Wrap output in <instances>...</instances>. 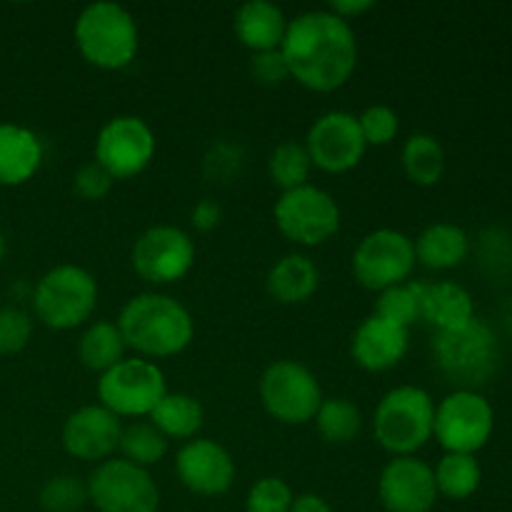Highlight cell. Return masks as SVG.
<instances>
[{
	"mask_svg": "<svg viewBox=\"0 0 512 512\" xmlns=\"http://www.w3.org/2000/svg\"><path fill=\"white\" fill-rule=\"evenodd\" d=\"M43 165V143L30 128L0 123V185L15 188L33 178Z\"/></svg>",
	"mask_w": 512,
	"mask_h": 512,
	"instance_id": "cell-21",
	"label": "cell"
},
{
	"mask_svg": "<svg viewBox=\"0 0 512 512\" xmlns=\"http://www.w3.org/2000/svg\"><path fill=\"white\" fill-rule=\"evenodd\" d=\"M250 75L260 85H280L290 78V70L280 50H268V53H253V58H250Z\"/></svg>",
	"mask_w": 512,
	"mask_h": 512,
	"instance_id": "cell-38",
	"label": "cell"
},
{
	"mask_svg": "<svg viewBox=\"0 0 512 512\" xmlns=\"http://www.w3.org/2000/svg\"><path fill=\"white\" fill-rule=\"evenodd\" d=\"M438 495L450 500H468L478 493L483 483V468L475 455L445 453L433 468Z\"/></svg>",
	"mask_w": 512,
	"mask_h": 512,
	"instance_id": "cell-28",
	"label": "cell"
},
{
	"mask_svg": "<svg viewBox=\"0 0 512 512\" xmlns=\"http://www.w3.org/2000/svg\"><path fill=\"white\" fill-rule=\"evenodd\" d=\"M88 505V485L75 475H55L40 488V508L45 512H78Z\"/></svg>",
	"mask_w": 512,
	"mask_h": 512,
	"instance_id": "cell-33",
	"label": "cell"
},
{
	"mask_svg": "<svg viewBox=\"0 0 512 512\" xmlns=\"http://www.w3.org/2000/svg\"><path fill=\"white\" fill-rule=\"evenodd\" d=\"M123 423L103 405H83L63 425V448L83 463H105L120 448Z\"/></svg>",
	"mask_w": 512,
	"mask_h": 512,
	"instance_id": "cell-18",
	"label": "cell"
},
{
	"mask_svg": "<svg viewBox=\"0 0 512 512\" xmlns=\"http://www.w3.org/2000/svg\"><path fill=\"white\" fill-rule=\"evenodd\" d=\"M165 375L153 360L125 358L98 380V400L118 418H148L165 398Z\"/></svg>",
	"mask_w": 512,
	"mask_h": 512,
	"instance_id": "cell-8",
	"label": "cell"
},
{
	"mask_svg": "<svg viewBox=\"0 0 512 512\" xmlns=\"http://www.w3.org/2000/svg\"><path fill=\"white\" fill-rule=\"evenodd\" d=\"M88 485V503L98 512H158L160 490L145 468L123 458L95 465Z\"/></svg>",
	"mask_w": 512,
	"mask_h": 512,
	"instance_id": "cell-11",
	"label": "cell"
},
{
	"mask_svg": "<svg viewBox=\"0 0 512 512\" xmlns=\"http://www.w3.org/2000/svg\"><path fill=\"white\" fill-rule=\"evenodd\" d=\"M295 495L283 478H260L250 485L245 498V512H290Z\"/></svg>",
	"mask_w": 512,
	"mask_h": 512,
	"instance_id": "cell-34",
	"label": "cell"
},
{
	"mask_svg": "<svg viewBox=\"0 0 512 512\" xmlns=\"http://www.w3.org/2000/svg\"><path fill=\"white\" fill-rule=\"evenodd\" d=\"M175 475L200 498H218L233 488L235 460L210 438H193L175 455Z\"/></svg>",
	"mask_w": 512,
	"mask_h": 512,
	"instance_id": "cell-16",
	"label": "cell"
},
{
	"mask_svg": "<svg viewBox=\"0 0 512 512\" xmlns=\"http://www.w3.org/2000/svg\"><path fill=\"white\" fill-rule=\"evenodd\" d=\"M130 263L140 280L150 285H170L183 280L195 265V243L183 228L153 225L138 235Z\"/></svg>",
	"mask_w": 512,
	"mask_h": 512,
	"instance_id": "cell-13",
	"label": "cell"
},
{
	"mask_svg": "<svg viewBox=\"0 0 512 512\" xmlns=\"http://www.w3.org/2000/svg\"><path fill=\"white\" fill-rule=\"evenodd\" d=\"M373 8H375L373 0H333L328 10L333 15H338V18H343L345 23H350L353 18H360V15L368 13V10Z\"/></svg>",
	"mask_w": 512,
	"mask_h": 512,
	"instance_id": "cell-40",
	"label": "cell"
},
{
	"mask_svg": "<svg viewBox=\"0 0 512 512\" xmlns=\"http://www.w3.org/2000/svg\"><path fill=\"white\" fill-rule=\"evenodd\" d=\"M420 320L433 325L438 333L455 330L475 320L473 295L458 283H425L423 303H420Z\"/></svg>",
	"mask_w": 512,
	"mask_h": 512,
	"instance_id": "cell-22",
	"label": "cell"
},
{
	"mask_svg": "<svg viewBox=\"0 0 512 512\" xmlns=\"http://www.w3.org/2000/svg\"><path fill=\"white\" fill-rule=\"evenodd\" d=\"M125 340L120 335L118 323L113 320H95L83 330L78 340V358L93 373L103 375L120 360H125Z\"/></svg>",
	"mask_w": 512,
	"mask_h": 512,
	"instance_id": "cell-26",
	"label": "cell"
},
{
	"mask_svg": "<svg viewBox=\"0 0 512 512\" xmlns=\"http://www.w3.org/2000/svg\"><path fill=\"white\" fill-rule=\"evenodd\" d=\"M290 512H333L330 503L325 498L315 493H303L295 495L293 505H290Z\"/></svg>",
	"mask_w": 512,
	"mask_h": 512,
	"instance_id": "cell-41",
	"label": "cell"
},
{
	"mask_svg": "<svg viewBox=\"0 0 512 512\" xmlns=\"http://www.w3.org/2000/svg\"><path fill=\"white\" fill-rule=\"evenodd\" d=\"M75 45L90 65L100 70H123L140 48L138 23L123 5L100 0L80 10L75 20Z\"/></svg>",
	"mask_w": 512,
	"mask_h": 512,
	"instance_id": "cell-3",
	"label": "cell"
},
{
	"mask_svg": "<svg viewBox=\"0 0 512 512\" xmlns=\"http://www.w3.org/2000/svg\"><path fill=\"white\" fill-rule=\"evenodd\" d=\"M148 423L155 425L168 440H193L203 428L205 410L195 395L165 393V398L148 415Z\"/></svg>",
	"mask_w": 512,
	"mask_h": 512,
	"instance_id": "cell-25",
	"label": "cell"
},
{
	"mask_svg": "<svg viewBox=\"0 0 512 512\" xmlns=\"http://www.w3.org/2000/svg\"><path fill=\"white\" fill-rule=\"evenodd\" d=\"M378 495L388 512H430L440 498L433 468L415 455L393 458L385 465Z\"/></svg>",
	"mask_w": 512,
	"mask_h": 512,
	"instance_id": "cell-17",
	"label": "cell"
},
{
	"mask_svg": "<svg viewBox=\"0 0 512 512\" xmlns=\"http://www.w3.org/2000/svg\"><path fill=\"white\" fill-rule=\"evenodd\" d=\"M403 170L410 183L438 185L445 173V150L440 140L430 133H415L403 145Z\"/></svg>",
	"mask_w": 512,
	"mask_h": 512,
	"instance_id": "cell-27",
	"label": "cell"
},
{
	"mask_svg": "<svg viewBox=\"0 0 512 512\" xmlns=\"http://www.w3.org/2000/svg\"><path fill=\"white\" fill-rule=\"evenodd\" d=\"M433 353L438 368L463 390L483 385L493 378L500 360L498 335L483 320H470L468 325L438 333L433 340Z\"/></svg>",
	"mask_w": 512,
	"mask_h": 512,
	"instance_id": "cell-6",
	"label": "cell"
},
{
	"mask_svg": "<svg viewBox=\"0 0 512 512\" xmlns=\"http://www.w3.org/2000/svg\"><path fill=\"white\" fill-rule=\"evenodd\" d=\"M33 335V318L25 310L0 308V355H15L30 343Z\"/></svg>",
	"mask_w": 512,
	"mask_h": 512,
	"instance_id": "cell-36",
	"label": "cell"
},
{
	"mask_svg": "<svg viewBox=\"0 0 512 512\" xmlns=\"http://www.w3.org/2000/svg\"><path fill=\"white\" fill-rule=\"evenodd\" d=\"M315 428L320 438L330 445H348L363 430L360 408L348 398H325L315 415Z\"/></svg>",
	"mask_w": 512,
	"mask_h": 512,
	"instance_id": "cell-29",
	"label": "cell"
},
{
	"mask_svg": "<svg viewBox=\"0 0 512 512\" xmlns=\"http://www.w3.org/2000/svg\"><path fill=\"white\" fill-rule=\"evenodd\" d=\"M413 238L400 230L380 228L365 235L353 253V275L365 290L383 293L393 285L408 283L415 270Z\"/></svg>",
	"mask_w": 512,
	"mask_h": 512,
	"instance_id": "cell-12",
	"label": "cell"
},
{
	"mask_svg": "<svg viewBox=\"0 0 512 512\" xmlns=\"http://www.w3.org/2000/svg\"><path fill=\"white\" fill-rule=\"evenodd\" d=\"M303 145L313 168H320L330 175L353 170L368 150V143L360 133L358 115L345 113V110H330V113L315 118Z\"/></svg>",
	"mask_w": 512,
	"mask_h": 512,
	"instance_id": "cell-15",
	"label": "cell"
},
{
	"mask_svg": "<svg viewBox=\"0 0 512 512\" xmlns=\"http://www.w3.org/2000/svg\"><path fill=\"white\" fill-rule=\"evenodd\" d=\"M155 158V133L138 115H115L95 138V163L113 180H130Z\"/></svg>",
	"mask_w": 512,
	"mask_h": 512,
	"instance_id": "cell-14",
	"label": "cell"
},
{
	"mask_svg": "<svg viewBox=\"0 0 512 512\" xmlns=\"http://www.w3.org/2000/svg\"><path fill=\"white\" fill-rule=\"evenodd\" d=\"M113 183H115V180L110 178L108 170H105L103 165L95 163V160L80 165V168L75 170V175H73L75 195H80L83 200H93V203L103 200L105 195L113 190Z\"/></svg>",
	"mask_w": 512,
	"mask_h": 512,
	"instance_id": "cell-37",
	"label": "cell"
},
{
	"mask_svg": "<svg viewBox=\"0 0 512 512\" xmlns=\"http://www.w3.org/2000/svg\"><path fill=\"white\" fill-rule=\"evenodd\" d=\"M233 30L235 38L250 53H268V50H280L283 45L288 18L280 5L268 0H248L235 10Z\"/></svg>",
	"mask_w": 512,
	"mask_h": 512,
	"instance_id": "cell-20",
	"label": "cell"
},
{
	"mask_svg": "<svg viewBox=\"0 0 512 512\" xmlns=\"http://www.w3.org/2000/svg\"><path fill=\"white\" fill-rule=\"evenodd\" d=\"M358 125L368 145H390L400 130V118L390 105H370L358 115Z\"/></svg>",
	"mask_w": 512,
	"mask_h": 512,
	"instance_id": "cell-35",
	"label": "cell"
},
{
	"mask_svg": "<svg viewBox=\"0 0 512 512\" xmlns=\"http://www.w3.org/2000/svg\"><path fill=\"white\" fill-rule=\"evenodd\" d=\"M118 450L123 453V460L148 470L150 465H158L165 458V453H168V438L155 425L138 423L135 420L128 428H123Z\"/></svg>",
	"mask_w": 512,
	"mask_h": 512,
	"instance_id": "cell-31",
	"label": "cell"
},
{
	"mask_svg": "<svg viewBox=\"0 0 512 512\" xmlns=\"http://www.w3.org/2000/svg\"><path fill=\"white\" fill-rule=\"evenodd\" d=\"M220 215H223V210H220V205L215 200H200L193 208V228L200 230V233H210L220 223Z\"/></svg>",
	"mask_w": 512,
	"mask_h": 512,
	"instance_id": "cell-39",
	"label": "cell"
},
{
	"mask_svg": "<svg viewBox=\"0 0 512 512\" xmlns=\"http://www.w3.org/2000/svg\"><path fill=\"white\" fill-rule=\"evenodd\" d=\"M435 403L418 385H398L375 405L373 433L393 458L415 455L433 438Z\"/></svg>",
	"mask_w": 512,
	"mask_h": 512,
	"instance_id": "cell-4",
	"label": "cell"
},
{
	"mask_svg": "<svg viewBox=\"0 0 512 512\" xmlns=\"http://www.w3.org/2000/svg\"><path fill=\"white\" fill-rule=\"evenodd\" d=\"M280 53L295 83L313 93H333L353 78L358 38L353 25L330 10H308L288 20Z\"/></svg>",
	"mask_w": 512,
	"mask_h": 512,
	"instance_id": "cell-1",
	"label": "cell"
},
{
	"mask_svg": "<svg viewBox=\"0 0 512 512\" xmlns=\"http://www.w3.org/2000/svg\"><path fill=\"white\" fill-rule=\"evenodd\" d=\"M273 218L290 243L318 248L340 230V205L328 190L308 183L280 193Z\"/></svg>",
	"mask_w": 512,
	"mask_h": 512,
	"instance_id": "cell-9",
	"label": "cell"
},
{
	"mask_svg": "<svg viewBox=\"0 0 512 512\" xmlns=\"http://www.w3.org/2000/svg\"><path fill=\"white\" fill-rule=\"evenodd\" d=\"M118 330L125 348L138 358H173L195 338V320L180 300L165 293H140L123 305L118 315Z\"/></svg>",
	"mask_w": 512,
	"mask_h": 512,
	"instance_id": "cell-2",
	"label": "cell"
},
{
	"mask_svg": "<svg viewBox=\"0 0 512 512\" xmlns=\"http://www.w3.org/2000/svg\"><path fill=\"white\" fill-rule=\"evenodd\" d=\"M3 258H5V238L3 233H0V263H3Z\"/></svg>",
	"mask_w": 512,
	"mask_h": 512,
	"instance_id": "cell-42",
	"label": "cell"
},
{
	"mask_svg": "<svg viewBox=\"0 0 512 512\" xmlns=\"http://www.w3.org/2000/svg\"><path fill=\"white\" fill-rule=\"evenodd\" d=\"M495 430L493 405L478 390H455L435 405L433 438L445 453L475 455Z\"/></svg>",
	"mask_w": 512,
	"mask_h": 512,
	"instance_id": "cell-10",
	"label": "cell"
},
{
	"mask_svg": "<svg viewBox=\"0 0 512 512\" xmlns=\"http://www.w3.org/2000/svg\"><path fill=\"white\" fill-rule=\"evenodd\" d=\"M310 170H313V163H310L308 150H305L303 143H295V140L280 143L268 158L270 180L283 193L300 188V185H308Z\"/></svg>",
	"mask_w": 512,
	"mask_h": 512,
	"instance_id": "cell-32",
	"label": "cell"
},
{
	"mask_svg": "<svg viewBox=\"0 0 512 512\" xmlns=\"http://www.w3.org/2000/svg\"><path fill=\"white\" fill-rule=\"evenodd\" d=\"M260 400L265 413L283 425H308L323 405V388L308 365L275 360L260 375Z\"/></svg>",
	"mask_w": 512,
	"mask_h": 512,
	"instance_id": "cell-7",
	"label": "cell"
},
{
	"mask_svg": "<svg viewBox=\"0 0 512 512\" xmlns=\"http://www.w3.org/2000/svg\"><path fill=\"white\" fill-rule=\"evenodd\" d=\"M98 305V283L80 265H55L33 290L35 318L50 330H75L90 320Z\"/></svg>",
	"mask_w": 512,
	"mask_h": 512,
	"instance_id": "cell-5",
	"label": "cell"
},
{
	"mask_svg": "<svg viewBox=\"0 0 512 512\" xmlns=\"http://www.w3.org/2000/svg\"><path fill=\"white\" fill-rule=\"evenodd\" d=\"M415 260L428 270L458 268L468 258L470 240L460 225L433 223L413 240Z\"/></svg>",
	"mask_w": 512,
	"mask_h": 512,
	"instance_id": "cell-24",
	"label": "cell"
},
{
	"mask_svg": "<svg viewBox=\"0 0 512 512\" xmlns=\"http://www.w3.org/2000/svg\"><path fill=\"white\" fill-rule=\"evenodd\" d=\"M423 288L425 283L408 280V283H400V285H393V288L383 290V293H378V298H375L373 315L398 325V328L410 330L420 320Z\"/></svg>",
	"mask_w": 512,
	"mask_h": 512,
	"instance_id": "cell-30",
	"label": "cell"
},
{
	"mask_svg": "<svg viewBox=\"0 0 512 512\" xmlns=\"http://www.w3.org/2000/svg\"><path fill=\"white\" fill-rule=\"evenodd\" d=\"M410 345V333L388 320L370 315L355 328L350 340V355L355 365L368 373H385L405 358Z\"/></svg>",
	"mask_w": 512,
	"mask_h": 512,
	"instance_id": "cell-19",
	"label": "cell"
},
{
	"mask_svg": "<svg viewBox=\"0 0 512 512\" xmlns=\"http://www.w3.org/2000/svg\"><path fill=\"white\" fill-rule=\"evenodd\" d=\"M270 298L283 305H300L315 295L320 285V270L308 255L288 253L270 268L268 280Z\"/></svg>",
	"mask_w": 512,
	"mask_h": 512,
	"instance_id": "cell-23",
	"label": "cell"
}]
</instances>
